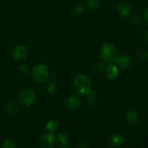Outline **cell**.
<instances>
[{"instance_id": "cell-1", "label": "cell", "mask_w": 148, "mask_h": 148, "mask_svg": "<svg viewBox=\"0 0 148 148\" xmlns=\"http://www.w3.org/2000/svg\"><path fill=\"white\" fill-rule=\"evenodd\" d=\"M74 88L78 94L82 95H88L91 91L92 82L86 75H79L75 79Z\"/></svg>"}, {"instance_id": "cell-2", "label": "cell", "mask_w": 148, "mask_h": 148, "mask_svg": "<svg viewBox=\"0 0 148 148\" xmlns=\"http://www.w3.org/2000/svg\"><path fill=\"white\" fill-rule=\"evenodd\" d=\"M101 59L105 62H114L117 57L116 48L112 43H106L101 48Z\"/></svg>"}, {"instance_id": "cell-3", "label": "cell", "mask_w": 148, "mask_h": 148, "mask_svg": "<svg viewBox=\"0 0 148 148\" xmlns=\"http://www.w3.org/2000/svg\"><path fill=\"white\" fill-rule=\"evenodd\" d=\"M33 78L38 82H44L49 76V72L47 66L43 64L36 65L33 69Z\"/></svg>"}, {"instance_id": "cell-4", "label": "cell", "mask_w": 148, "mask_h": 148, "mask_svg": "<svg viewBox=\"0 0 148 148\" xmlns=\"http://www.w3.org/2000/svg\"><path fill=\"white\" fill-rule=\"evenodd\" d=\"M36 95L31 89H25L19 95V101L24 106H30L36 101Z\"/></svg>"}, {"instance_id": "cell-5", "label": "cell", "mask_w": 148, "mask_h": 148, "mask_svg": "<svg viewBox=\"0 0 148 148\" xmlns=\"http://www.w3.org/2000/svg\"><path fill=\"white\" fill-rule=\"evenodd\" d=\"M56 136L54 134H51V133H49V134H45L40 137V141H39V144H40V147L44 148H49L53 147V145L55 144L56 142Z\"/></svg>"}, {"instance_id": "cell-6", "label": "cell", "mask_w": 148, "mask_h": 148, "mask_svg": "<svg viewBox=\"0 0 148 148\" xmlns=\"http://www.w3.org/2000/svg\"><path fill=\"white\" fill-rule=\"evenodd\" d=\"M115 62L116 65L119 68L122 69H127L130 67L132 64V59L129 56H122L120 57H116L115 60L114 61Z\"/></svg>"}, {"instance_id": "cell-7", "label": "cell", "mask_w": 148, "mask_h": 148, "mask_svg": "<svg viewBox=\"0 0 148 148\" xmlns=\"http://www.w3.org/2000/svg\"><path fill=\"white\" fill-rule=\"evenodd\" d=\"M27 49L23 45H19L14 49L13 52L14 58L17 60H23L27 57Z\"/></svg>"}, {"instance_id": "cell-8", "label": "cell", "mask_w": 148, "mask_h": 148, "mask_svg": "<svg viewBox=\"0 0 148 148\" xmlns=\"http://www.w3.org/2000/svg\"><path fill=\"white\" fill-rule=\"evenodd\" d=\"M106 76L111 79H116L119 76V69L116 64H110L106 70Z\"/></svg>"}, {"instance_id": "cell-9", "label": "cell", "mask_w": 148, "mask_h": 148, "mask_svg": "<svg viewBox=\"0 0 148 148\" xmlns=\"http://www.w3.org/2000/svg\"><path fill=\"white\" fill-rule=\"evenodd\" d=\"M82 103V101L79 97L70 96L66 100V106L70 109H77Z\"/></svg>"}, {"instance_id": "cell-10", "label": "cell", "mask_w": 148, "mask_h": 148, "mask_svg": "<svg viewBox=\"0 0 148 148\" xmlns=\"http://www.w3.org/2000/svg\"><path fill=\"white\" fill-rule=\"evenodd\" d=\"M117 11L119 14L122 17H127L131 12V7L127 3H120L117 7Z\"/></svg>"}, {"instance_id": "cell-11", "label": "cell", "mask_w": 148, "mask_h": 148, "mask_svg": "<svg viewBox=\"0 0 148 148\" xmlns=\"http://www.w3.org/2000/svg\"><path fill=\"white\" fill-rule=\"evenodd\" d=\"M124 137L121 134H116L110 139V145L113 147H119L124 143Z\"/></svg>"}, {"instance_id": "cell-12", "label": "cell", "mask_w": 148, "mask_h": 148, "mask_svg": "<svg viewBox=\"0 0 148 148\" xmlns=\"http://www.w3.org/2000/svg\"><path fill=\"white\" fill-rule=\"evenodd\" d=\"M127 120L131 125H134L139 121V116L135 111H130L127 114Z\"/></svg>"}, {"instance_id": "cell-13", "label": "cell", "mask_w": 148, "mask_h": 148, "mask_svg": "<svg viewBox=\"0 0 148 148\" xmlns=\"http://www.w3.org/2000/svg\"><path fill=\"white\" fill-rule=\"evenodd\" d=\"M58 141H59V144L64 147H70V143H69V140L67 139L66 134L63 132H61L58 134L57 136Z\"/></svg>"}, {"instance_id": "cell-14", "label": "cell", "mask_w": 148, "mask_h": 148, "mask_svg": "<svg viewBox=\"0 0 148 148\" xmlns=\"http://www.w3.org/2000/svg\"><path fill=\"white\" fill-rule=\"evenodd\" d=\"M58 129V123L54 120H51L46 124V130L49 132H54Z\"/></svg>"}, {"instance_id": "cell-15", "label": "cell", "mask_w": 148, "mask_h": 148, "mask_svg": "<svg viewBox=\"0 0 148 148\" xmlns=\"http://www.w3.org/2000/svg\"><path fill=\"white\" fill-rule=\"evenodd\" d=\"M7 111L10 113L11 115H15L18 113L19 111V107L17 104L12 103L7 108Z\"/></svg>"}, {"instance_id": "cell-16", "label": "cell", "mask_w": 148, "mask_h": 148, "mask_svg": "<svg viewBox=\"0 0 148 148\" xmlns=\"http://www.w3.org/2000/svg\"><path fill=\"white\" fill-rule=\"evenodd\" d=\"M87 4H88V7L92 10H96L99 7V1L98 0H88Z\"/></svg>"}, {"instance_id": "cell-17", "label": "cell", "mask_w": 148, "mask_h": 148, "mask_svg": "<svg viewBox=\"0 0 148 148\" xmlns=\"http://www.w3.org/2000/svg\"><path fill=\"white\" fill-rule=\"evenodd\" d=\"M56 84L54 82H49V84L47 85V87H46V90L49 92L50 93H53V92H55L56 90Z\"/></svg>"}, {"instance_id": "cell-18", "label": "cell", "mask_w": 148, "mask_h": 148, "mask_svg": "<svg viewBox=\"0 0 148 148\" xmlns=\"http://www.w3.org/2000/svg\"><path fill=\"white\" fill-rule=\"evenodd\" d=\"M2 147L4 148H14L16 147V144L13 140H6L3 143Z\"/></svg>"}, {"instance_id": "cell-19", "label": "cell", "mask_w": 148, "mask_h": 148, "mask_svg": "<svg viewBox=\"0 0 148 148\" xmlns=\"http://www.w3.org/2000/svg\"><path fill=\"white\" fill-rule=\"evenodd\" d=\"M137 57L141 61H146L148 59V53L145 51H141L138 52V53L137 54Z\"/></svg>"}, {"instance_id": "cell-20", "label": "cell", "mask_w": 148, "mask_h": 148, "mask_svg": "<svg viewBox=\"0 0 148 148\" xmlns=\"http://www.w3.org/2000/svg\"><path fill=\"white\" fill-rule=\"evenodd\" d=\"M75 12H76L77 13H78V14H80V13H82V12L84 11V6L81 4H77V5L75 6Z\"/></svg>"}, {"instance_id": "cell-21", "label": "cell", "mask_w": 148, "mask_h": 148, "mask_svg": "<svg viewBox=\"0 0 148 148\" xmlns=\"http://www.w3.org/2000/svg\"><path fill=\"white\" fill-rule=\"evenodd\" d=\"M104 69V64L103 63H98L97 64L96 66H95V72H102Z\"/></svg>"}, {"instance_id": "cell-22", "label": "cell", "mask_w": 148, "mask_h": 148, "mask_svg": "<svg viewBox=\"0 0 148 148\" xmlns=\"http://www.w3.org/2000/svg\"><path fill=\"white\" fill-rule=\"evenodd\" d=\"M132 22L134 25H138L140 23H141V20H140V18L138 17V16H134L132 19Z\"/></svg>"}, {"instance_id": "cell-23", "label": "cell", "mask_w": 148, "mask_h": 148, "mask_svg": "<svg viewBox=\"0 0 148 148\" xmlns=\"http://www.w3.org/2000/svg\"><path fill=\"white\" fill-rule=\"evenodd\" d=\"M20 72H23V74H26L27 72H28V66L25 64H23L20 66Z\"/></svg>"}, {"instance_id": "cell-24", "label": "cell", "mask_w": 148, "mask_h": 148, "mask_svg": "<svg viewBox=\"0 0 148 148\" xmlns=\"http://www.w3.org/2000/svg\"><path fill=\"white\" fill-rule=\"evenodd\" d=\"M143 16H144V19L145 20V22L148 24V8L145 11Z\"/></svg>"}, {"instance_id": "cell-25", "label": "cell", "mask_w": 148, "mask_h": 148, "mask_svg": "<svg viewBox=\"0 0 148 148\" xmlns=\"http://www.w3.org/2000/svg\"><path fill=\"white\" fill-rule=\"evenodd\" d=\"M145 38L146 40H148V30L145 32Z\"/></svg>"}]
</instances>
